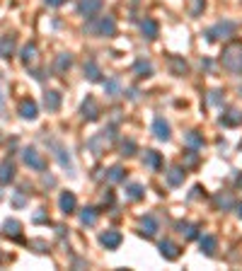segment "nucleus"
Instances as JSON below:
<instances>
[{
  "instance_id": "f257e3e1",
  "label": "nucleus",
  "mask_w": 242,
  "mask_h": 271,
  "mask_svg": "<svg viewBox=\"0 0 242 271\" xmlns=\"http://www.w3.org/2000/svg\"><path fill=\"white\" fill-rule=\"evenodd\" d=\"M220 63H223L225 70L235 73V75H242V44L240 41H232V44H228V46L223 49Z\"/></svg>"
},
{
  "instance_id": "f03ea898",
  "label": "nucleus",
  "mask_w": 242,
  "mask_h": 271,
  "mask_svg": "<svg viewBox=\"0 0 242 271\" xmlns=\"http://www.w3.org/2000/svg\"><path fill=\"white\" fill-rule=\"evenodd\" d=\"M82 32L87 34H97V37H114L116 34V20L111 15H104V17H90V22L82 27Z\"/></svg>"
},
{
  "instance_id": "7ed1b4c3",
  "label": "nucleus",
  "mask_w": 242,
  "mask_h": 271,
  "mask_svg": "<svg viewBox=\"0 0 242 271\" xmlns=\"http://www.w3.org/2000/svg\"><path fill=\"white\" fill-rule=\"evenodd\" d=\"M237 32V22H232V20H220V22H215L213 27L206 29V41H218V39H230L232 34Z\"/></svg>"
},
{
  "instance_id": "20e7f679",
  "label": "nucleus",
  "mask_w": 242,
  "mask_h": 271,
  "mask_svg": "<svg viewBox=\"0 0 242 271\" xmlns=\"http://www.w3.org/2000/svg\"><path fill=\"white\" fill-rule=\"evenodd\" d=\"M116 138V128L114 126H109V128H104L102 133H97V136H92L90 141H87V148L92 150L94 155L99 158V155H104L107 153V148H109V143Z\"/></svg>"
},
{
  "instance_id": "39448f33",
  "label": "nucleus",
  "mask_w": 242,
  "mask_h": 271,
  "mask_svg": "<svg viewBox=\"0 0 242 271\" xmlns=\"http://www.w3.org/2000/svg\"><path fill=\"white\" fill-rule=\"evenodd\" d=\"M22 160L32 167V170H37V172H44L49 165H46V158L41 155L37 148H25L22 150Z\"/></svg>"
},
{
  "instance_id": "423d86ee",
  "label": "nucleus",
  "mask_w": 242,
  "mask_h": 271,
  "mask_svg": "<svg viewBox=\"0 0 242 271\" xmlns=\"http://www.w3.org/2000/svg\"><path fill=\"white\" fill-rule=\"evenodd\" d=\"M49 146L54 148V155H56V160L61 163V167H63V170H68L70 175H75V172H73L75 167H73V158H70V153H68V150L63 148L61 143H56V141H49Z\"/></svg>"
},
{
  "instance_id": "0eeeda50",
  "label": "nucleus",
  "mask_w": 242,
  "mask_h": 271,
  "mask_svg": "<svg viewBox=\"0 0 242 271\" xmlns=\"http://www.w3.org/2000/svg\"><path fill=\"white\" fill-rule=\"evenodd\" d=\"M80 114H82L85 121H97V119H99V104H97V99H94L92 95H87L82 99Z\"/></svg>"
},
{
  "instance_id": "6e6552de",
  "label": "nucleus",
  "mask_w": 242,
  "mask_h": 271,
  "mask_svg": "<svg viewBox=\"0 0 242 271\" xmlns=\"http://www.w3.org/2000/svg\"><path fill=\"white\" fill-rule=\"evenodd\" d=\"M158 230H160V225H158L155 216H143L141 218V223H138V232H141L143 237H155Z\"/></svg>"
},
{
  "instance_id": "1a4fd4ad",
  "label": "nucleus",
  "mask_w": 242,
  "mask_h": 271,
  "mask_svg": "<svg viewBox=\"0 0 242 271\" xmlns=\"http://www.w3.org/2000/svg\"><path fill=\"white\" fill-rule=\"evenodd\" d=\"M158 249H160V254H162L165 259H167V261H175V259H179V254H182L179 244L172 242V240H160Z\"/></svg>"
},
{
  "instance_id": "9d476101",
  "label": "nucleus",
  "mask_w": 242,
  "mask_h": 271,
  "mask_svg": "<svg viewBox=\"0 0 242 271\" xmlns=\"http://www.w3.org/2000/svg\"><path fill=\"white\" fill-rule=\"evenodd\" d=\"M121 242H124V237H121L119 230H104L99 235V244L107 247V249H119Z\"/></svg>"
},
{
  "instance_id": "9b49d317",
  "label": "nucleus",
  "mask_w": 242,
  "mask_h": 271,
  "mask_svg": "<svg viewBox=\"0 0 242 271\" xmlns=\"http://www.w3.org/2000/svg\"><path fill=\"white\" fill-rule=\"evenodd\" d=\"M102 10V0H78V13L82 17H94Z\"/></svg>"
},
{
  "instance_id": "f8f14e48",
  "label": "nucleus",
  "mask_w": 242,
  "mask_h": 271,
  "mask_svg": "<svg viewBox=\"0 0 242 271\" xmlns=\"http://www.w3.org/2000/svg\"><path fill=\"white\" fill-rule=\"evenodd\" d=\"M184 177H187V167L172 165V167L167 170V184H170V187H179V184H184Z\"/></svg>"
},
{
  "instance_id": "ddd939ff",
  "label": "nucleus",
  "mask_w": 242,
  "mask_h": 271,
  "mask_svg": "<svg viewBox=\"0 0 242 271\" xmlns=\"http://www.w3.org/2000/svg\"><path fill=\"white\" fill-rule=\"evenodd\" d=\"M58 206H61V211H63L66 216L75 213V208H78V199H75V194H73V191H63L61 199H58Z\"/></svg>"
},
{
  "instance_id": "4468645a",
  "label": "nucleus",
  "mask_w": 242,
  "mask_h": 271,
  "mask_svg": "<svg viewBox=\"0 0 242 271\" xmlns=\"http://www.w3.org/2000/svg\"><path fill=\"white\" fill-rule=\"evenodd\" d=\"M153 136L158 138V141H170V123L165 121L162 116H155L153 119Z\"/></svg>"
},
{
  "instance_id": "2eb2a0df",
  "label": "nucleus",
  "mask_w": 242,
  "mask_h": 271,
  "mask_svg": "<svg viewBox=\"0 0 242 271\" xmlns=\"http://www.w3.org/2000/svg\"><path fill=\"white\" fill-rule=\"evenodd\" d=\"M141 34L146 37V39H158V32H160V27H158V22L153 20V17H146V20H141Z\"/></svg>"
},
{
  "instance_id": "dca6fc26",
  "label": "nucleus",
  "mask_w": 242,
  "mask_h": 271,
  "mask_svg": "<svg viewBox=\"0 0 242 271\" xmlns=\"http://www.w3.org/2000/svg\"><path fill=\"white\" fill-rule=\"evenodd\" d=\"M3 235L5 237H13V240H22V225H20V220H15V218L5 220L3 223Z\"/></svg>"
},
{
  "instance_id": "f3484780",
  "label": "nucleus",
  "mask_w": 242,
  "mask_h": 271,
  "mask_svg": "<svg viewBox=\"0 0 242 271\" xmlns=\"http://www.w3.org/2000/svg\"><path fill=\"white\" fill-rule=\"evenodd\" d=\"M177 230L184 235V240H196L199 237V223H189V220H179L175 225Z\"/></svg>"
},
{
  "instance_id": "a211bd4d",
  "label": "nucleus",
  "mask_w": 242,
  "mask_h": 271,
  "mask_svg": "<svg viewBox=\"0 0 242 271\" xmlns=\"http://www.w3.org/2000/svg\"><path fill=\"white\" fill-rule=\"evenodd\" d=\"M37 111H39V109H37V102H34V99L25 97V99L20 102V116H22V119H29V121L37 119Z\"/></svg>"
},
{
  "instance_id": "6ab92c4d",
  "label": "nucleus",
  "mask_w": 242,
  "mask_h": 271,
  "mask_svg": "<svg viewBox=\"0 0 242 271\" xmlns=\"http://www.w3.org/2000/svg\"><path fill=\"white\" fill-rule=\"evenodd\" d=\"M143 165L148 167V170H162V155L158 153V150H146L143 153Z\"/></svg>"
},
{
  "instance_id": "aec40b11",
  "label": "nucleus",
  "mask_w": 242,
  "mask_h": 271,
  "mask_svg": "<svg viewBox=\"0 0 242 271\" xmlns=\"http://www.w3.org/2000/svg\"><path fill=\"white\" fill-rule=\"evenodd\" d=\"M199 247H201V254L213 257L215 249H218V240H215L213 235H203V237H199Z\"/></svg>"
},
{
  "instance_id": "412c9836",
  "label": "nucleus",
  "mask_w": 242,
  "mask_h": 271,
  "mask_svg": "<svg viewBox=\"0 0 242 271\" xmlns=\"http://www.w3.org/2000/svg\"><path fill=\"white\" fill-rule=\"evenodd\" d=\"M15 44H17V39H15L13 34L0 37V58H10L15 54Z\"/></svg>"
},
{
  "instance_id": "4be33fe9",
  "label": "nucleus",
  "mask_w": 242,
  "mask_h": 271,
  "mask_svg": "<svg viewBox=\"0 0 242 271\" xmlns=\"http://www.w3.org/2000/svg\"><path fill=\"white\" fill-rule=\"evenodd\" d=\"M218 121L223 123V126H240V123H242V111H240V109H228V111H225Z\"/></svg>"
},
{
  "instance_id": "5701e85b",
  "label": "nucleus",
  "mask_w": 242,
  "mask_h": 271,
  "mask_svg": "<svg viewBox=\"0 0 242 271\" xmlns=\"http://www.w3.org/2000/svg\"><path fill=\"white\" fill-rule=\"evenodd\" d=\"M37 56H39V49H37V44H32V41H29V44H25V46H22V51H20L22 63H27V66L37 61Z\"/></svg>"
},
{
  "instance_id": "b1692460",
  "label": "nucleus",
  "mask_w": 242,
  "mask_h": 271,
  "mask_svg": "<svg viewBox=\"0 0 242 271\" xmlns=\"http://www.w3.org/2000/svg\"><path fill=\"white\" fill-rule=\"evenodd\" d=\"M85 78L90 82H99L102 80V70H99V66H97V61H85Z\"/></svg>"
},
{
  "instance_id": "393cba45",
  "label": "nucleus",
  "mask_w": 242,
  "mask_h": 271,
  "mask_svg": "<svg viewBox=\"0 0 242 271\" xmlns=\"http://www.w3.org/2000/svg\"><path fill=\"white\" fill-rule=\"evenodd\" d=\"M44 107L49 109V111H58V109H61V92L49 90V92L44 95Z\"/></svg>"
},
{
  "instance_id": "a878e982",
  "label": "nucleus",
  "mask_w": 242,
  "mask_h": 271,
  "mask_svg": "<svg viewBox=\"0 0 242 271\" xmlns=\"http://www.w3.org/2000/svg\"><path fill=\"white\" fill-rule=\"evenodd\" d=\"M15 179V165L10 160H3L0 163V184H10Z\"/></svg>"
},
{
  "instance_id": "bb28decb",
  "label": "nucleus",
  "mask_w": 242,
  "mask_h": 271,
  "mask_svg": "<svg viewBox=\"0 0 242 271\" xmlns=\"http://www.w3.org/2000/svg\"><path fill=\"white\" fill-rule=\"evenodd\" d=\"M54 68H56V73H68L70 68H73V56L70 54H58L56 56V63H54Z\"/></svg>"
},
{
  "instance_id": "cd10ccee",
  "label": "nucleus",
  "mask_w": 242,
  "mask_h": 271,
  "mask_svg": "<svg viewBox=\"0 0 242 271\" xmlns=\"http://www.w3.org/2000/svg\"><path fill=\"white\" fill-rule=\"evenodd\" d=\"M213 203H215V208H218V211H230V208L235 206V199H232L228 191H225V194H215Z\"/></svg>"
},
{
  "instance_id": "c85d7f7f",
  "label": "nucleus",
  "mask_w": 242,
  "mask_h": 271,
  "mask_svg": "<svg viewBox=\"0 0 242 271\" xmlns=\"http://www.w3.org/2000/svg\"><path fill=\"white\" fill-rule=\"evenodd\" d=\"M134 73L138 78H148V75H153V63L146 61V58H138L134 63Z\"/></svg>"
},
{
  "instance_id": "c756f323",
  "label": "nucleus",
  "mask_w": 242,
  "mask_h": 271,
  "mask_svg": "<svg viewBox=\"0 0 242 271\" xmlns=\"http://www.w3.org/2000/svg\"><path fill=\"white\" fill-rule=\"evenodd\" d=\"M97 216H99V211H97V208H92V206H87V208H82V211H80V223L90 228V225H94V223H97Z\"/></svg>"
},
{
  "instance_id": "7c9ffc66",
  "label": "nucleus",
  "mask_w": 242,
  "mask_h": 271,
  "mask_svg": "<svg viewBox=\"0 0 242 271\" xmlns=\"http://www.w3.org/2000/svg\"><path fill=\"white\" fill-rule=\"evenodd\" d=\"M184 143H187L189 148H194V150H199V148H203V136L199 133V131H189L187 136H184Z\"/></svg>"
},
{
  "instance_id": "2f4dec72",
  "label": "nucleus",
  "mask_w": 242,
  "mask_h": 271,
  "mask_svg": "<svg viewBox=\"0 0 242 271\" xmlns=\"http://www.w3.org/2000/svg\"><path fill=\"white\" fill-rule=\"evenodd\" d=\"M146 196V189H143V184H129L126 187V199H131V201H141Z\"/></svg>"
},
{
  "instance_id": "473e14b6",
  "label": "nucleus",
  "mask_w": 242,
  "mask_h": 271,
  "mask_svg": "<svg viewBox=\"0 0 242 271\" xmlns=\"http://www.w3.org/2000/svg\"><path fill=\"white\" fill-rule=\"evenodd\" d=\"M170 68H172V73H175V75H184V73L189 70L187 61H184V58H179V56H170Z\"/></svg>"
},
{
  "instance_id": "72a5a7b5",
  "label": "nucleus",
  "mask_w": 242,
  "mask_h": 271,
  "mask_svg": "<svg viewBox=\"0 0 242 271\" xmlns=\"http://www.w3.org/2000/svg\"><path fill=\"white\" fill-rule=\"evenodd\" d=\"M107 179L114 182V184H116V182H124V179H126V170H124L121 165H114V167L107 170Z\"/></svg>"
},
{
  "instance_id": "f704fd0d",
  "label": "nucleus",
  "mask_w": 242,
  "mask_h": 271,
  "mask_svg": "<svg viewBox=\"0 0 242 271\" xmlns=\"http://www.w3.org/2000/svg\"><path fill=\"white\" fill-rule=\"evenodd\" d=\"M104 92H107L109 97H119L121 95V80L119 78H109V80L104 82Z\"/></svg>"
},
{
  "instance_id": "c9c22d12",
  "label": "nucleus",
  "mask_w": 242,
  "mask_h": 271,
  "mask_svg": "<svg viewBox=\"0 0 242 271\" xmlns=\"http://www.w3.org/2000/svg\"><path fill=\"white\" fill-rule=\"evenodd\" d=\"M121 155H124V158H131V155H136V141H131V138L121 141Z\"/></svg>"
},
{
  "instance_id": "e433bc0d",
  "label": "nucleus",
  "mask_w": 242,
  "mask_h": 271,
  "mask_svg": "<svg viewBox=\"0 0 242 271\" xmlns=\"http://www.w3.org/2000/svg\"><path fill=\"white\" fill-rule=\"evenodd\" d=\"M203 8H206V0H189V13H191V17H199L203 13Z\"/></svg>"
},
{
  "instance_id": "4c0bfd02",
  "label": "nucleus",
  "mask_w": 242,
  "mask_h": 271,
  "mask_svg": "<svg viewBox=\"0 0 242 271\" xmlns=\"http://www.w3.org/2000/svg\"><path fill=\"white\" fill-rule=\"evenodd\" d=\"M208 102L213 104V107H223V102H225V97L220 90H211V95H208Z\"/></svg>"
},
{
  "instance_id": "58836bf2",
  "label": "nucleus",
  "mask_w": 242,
  "mask_h": 271,
  "mask_svg": "<svg viewBox=\"0 0 242 271\" xmlns=\"http://www.w3.org/2000/svg\"><path fill=\"white\" fill-rule=\"evenodd\" d=\"M196 163H199V153L194 148H189L187 155H184V167H187V165H196Z\"/></svg>"
},
{
  "instance_id": "ea45409f",
  "label": "nucleus",
  "mask_w": 242,
  "mask_h": 271,
  "mask_svg": "<svg viewBox=\"0 0 242 271\" xmlns=\"http://www.w3.org/2000/svg\"><path fill=\"white\" fill-rule=\"evenodd\" d=\"M25 203H27V194H25V191H17V194L13 196V206L15 208H22Z\"/></svg>"
},
{
  "instance_id": "a19ab883",
  "label": "nucleus",
  "mask_w": 242,
  "mask_h": 271,
  "mask_svg": "<svg viewBox=\"0 0 242 271\" xmlns=\"http://www.w3.org/2000/svg\"><path fill=\"white\" fill-rule=\"evenodd\" d=\"M102 203H104V206H114V191L111 189L104 191V194H102Z\"/></svg>"
},
{
  "instance_id": "79ce46f5",
  "label": "nucleus",
  "mask_w": 242,
  "mask_h": 271,
  "mask_svg": "<svg viewBox=\"0 0 242 271\" xmlns=\"http://www.w3.org/2000/svg\"><path fill=\"white\" fill-rule=\"evenodd\" d=\"M49 216H46V208H39L37 213H34V223H46Z\"/></svg>"
},
{
  "instance_id": "37998d69",
  "label": "nucleus",
  "mask_w": 242,
  "mask_h": 271,
  "mask_svg": "<svg viewBox=\"0 0 242 271\" xmlns=\"http://www.w3.org/2000/svg\"><path fill=\"white\" fill-rule=\"evenodd\" d=\"M203 194V187L201 184H196V187H194V189H191V194H189V199H191V201H194V199H199V196H201Z\"/></svg>"
},
{
  "instance_id": "c03bdc74",
  "label": "nucleus",
  "mask_w": 242,
  "mask_h": 271,
  "mask_svg": "<svg viewBox=\"0 0 242 271\" xmlns=\"http://www.w3.org/2000/svg\"><path fill=\"white\" fill-rule=\"evenodd\" d=\"M32 244H34V247H39L37 252H49V244L44 242V240H34V242H32Z\"/></svg>"
},
{
  "instance_id": "a18cd8bd",
  "label": "nucleus",
  "mask_w": 242,
  "mask_h": 271,
  "mask_svg": "<svg viewBox=\"0 0 242 271\" xmlns=\"http://www.w3.org/2000/svg\"><path fill=\"white\" fill-rule=\"evenodd\" d=\"M44 3H46L49 8H61V5L66 3V0H44Z\"/></svg>"
},
{
  "instance_id": "49530a36",
  "label": "nucleus",
  "mask_w": 242,
  "mask_h": 271,
  "mask_svg": "<svg viewBox=\"0 0 242 271\" xmlns=\"http://www.w3.org/2000/svg\"><path fill=\"white\" fill-rule=\"evenodd\" d=\"M44 184H46V187H54V184H56V179H54V177H49V175H46V177H44Z\"/></svg>"
},
{
  "instance_id": "de8ad7c7",
  "label": "nucleus",
  "mask_w": 242,
  "mask_h": 271,
  "mask_svg": "<svg viewBox=\"0 0 242 271\" xmlns=\"http://www.w3.org/2000/svg\"><path fill=\"white\" fill-rule=\"evenodd\" d=\"M129 99H138V90H136V87L129 90Z\"/></svg>"
},
{
  "instance_id": "09e8293b",
  "label": "nucleus",
  "mask_w": 242,
  "mask_h": 271,
  "mask_svg": "<svg viewBox=\"0 0 242 271\" xmlns=\"http://www.w3.org/2000/svg\"><path fill=\"white\" fill-rule=\"evenodd\" d=\"M32 73H34V78H37V80H44V78H46V75H44V70H32Z\"/></svg>"
},
{
  "instance_id": "8fccbe9b",
  "label": "nucleus",
  "mask_w": 242,
  "mask_h": 271,
  "mask_svg": "<svg viewBox=\"0 0 242 271\" xmlns=\"http://www.w3.org/2000/svg\"><path fill=\"white\" fill-rule=\"evenodd\" d=\"M235 184H237V187H240V189H242V172H240V175H237V177H235Z\"/></svg>"
},
{
  "instance_id": "3c124183",
  "label": "nucleus",
  "mask_w": 242,
  "mask_h": 271,
  "mask_svg": "<svg viewBox=\"0 0 242 271\" xmlns=\"http://www.w3.org/2000/svg\"><path fill=\"white\" fill-rule=\"evenodd\" d=\"M237 216H240V220H242V203H237Z\"/></svg>"
},
{
  "instance_id": "603ef678",
  "label": "nucleus",
  "mask_w": 242,
  "mask_h": 271,
  "mask_svg": "<svg viewBox=\"0 0 242 271\" xmlns=\"http://www.w3.org/2000/svg\"><path fill=\"white\" fill-rule=\"evenodd\" d=\"M0 104H3V95H0Z\"/></svg>"
}]
</instances>
